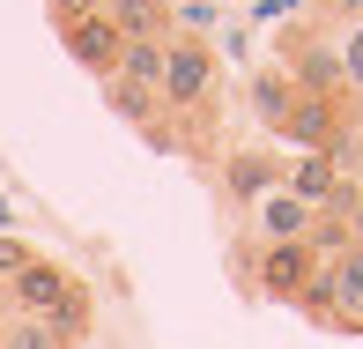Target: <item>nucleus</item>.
I'll use <instances>...</instances> for the list:
<instances>
[{"label": "nucleus", "mask_w": 363, "mask_h": 349, "mask_svg": "<svg viewBox=\"0 0 363 349\" xmlns=\"http://www.w3.org/2000/svg\"><path fill=\"white\" fill-rule=\"evenodd\" d=\"M311 282H319V253H311L304 238H296V245H267V253H259V290H267V297L296 305Z\"/></svg>", "instance_id": "obj_5"}, {"label": "nucleus", "mask_w": 363, "mask_h": 349, "mask_svg": "<svg viewBox=\"0 0 363 349\" xmlns=\"http://www.w3.org/2000/svg\"><path fill=\"white\" fill-rule=\"evenodd\" d=\"M0 349H60V335L45 320H15L8 312V320H0Z\"/></svg>", "instance_id": "obj_14"}, {"label": "nucleus", "mask_w": 363, "mask_h": 349, "mask_svg": "<svg viewBox=\"0 0 363 349\" xmlns=\"http://www.w3.org/2000/svg\"><path fill=\"white\" fill-rule=\"evenodd\" d=\"M163 112H208V97H216V53H208L201 38H178L171 30V60H163Z\"/></svg>", "instance_id": "obj_3"}, {"label": "nucleus", "mask_w": 363, "mask_h": 349, "mask_svg": "<svg viewBox=\"0 0 363 349\" xmlns=\"http://www.w3.org/2000/svg\"><path fill=\"white\" fill-rule=\"evenodd\" d=\"M8 312L15 320H45L60 335V349H74L89 335V290H82L60 260H30V268L8 282Z\"/></svg>", "instance_id": "obj_1"}, {"label": "nucleus", "mask_w": 363, "mask_h": 349, "mask_svg": "<svg viewBox=\"0 0 363 349\" xmlns=\"http://www.w3.org/2000/svg\"><path fill=\"white\" fill-rule=\"evenodd\" d=\"M289 104H296V82H289L282 68H267V75L252 82V112H259L267 127H282V119H289Z\"/></svg>", "instance_id": "obj_12"}, {"label": "nucleus", "mask_w": 363, "mask_h": 349, "mask_svg": "<svg viewBox=\"0 0 363 349\" xmlns=\"http://www.w3.org/2000/svg\"><path fill=\"white\" fill-rule=\"evenodd\" d=\"M163 60H171V38H134L119 53V82H141V90H163Z\"/></svg>", "instance_id": "obj_11"}, {"label": "nucleus", "mask_w": 363, "mask_h": 349, "mask_svg": "<svg viewBox=\"0 0 363 349\" xmlns=\"http://www.w3.org/2000/svg\"><path fill=\"white\" fill-rule=\"evenodd\" d=\"M30 260H38V253H30L23 238H8V230H0V290H8V282H15V275L30 268Z\"/></svg>", "instance_id": "obj_16"}, {"label": "nucleus", "mask_w": 363, "mask_h": 349, "mask_svg": "<svg viewBox=\"0 0 363 349\" xmlns=\"http://www.w3.org/2000/svg\"><path fill=\"white\" fill-rule=\"evenodd\" d=\"M104 23L119 30L126 45L134 38H171V8H163V0H104Z\"/></svg>", "instance_id": "obj_9"}, {"label": "nucleus", "mask_w": 363, "mask_h": 349, "mask_svg": "<svg viewBox=\"0 0 363 349\" xmlns=\"http://www.w3.org/2000/svg\"><path fill=\"white\" fill-rule=\"evenodd\" d=\"M319 15H334V23L349 30V23H363V0H319Z\"/></svg>", "instance_id": "obj_18"}, {"label": "nucleus", "mask_w": 363, "mask_h": 349, "mask_svg": "<svg viewBox=\"0 0 363 349\" xmlns=\"http://www.w3.org/2000/svg\"><path fill=\"white\" fill-rule=\"evenodd\" d=\"M60 45H67V60H74V68H89L96 82L119 75V53H126V38L104 23V15H89V23H67V30H60Z\"/></svg>", "instance_id": "obj_6"}, {"label": "nucleus", "mask_w": 363, "mask_h": 349, "mask_svg": "<svg viewBox=\"0 0 363 349\" xmlns=\"http://www.w3.org/2000/svg\"><path fill=\"white\" fill-rule=\"evenodd\" d=\"M296 305L311 312L319 327H341V335H363V245H349L341 260H326L319 282H311Z\"/></svg>", "instance_id": "obj_2"}, {"label": "nucleus", "mask_w": 363, "mask_h": 349, "mask_svg": "<svg viewBox=\"0 0 363 349\" xmlns=\"http://www.w3.org/2000/svg\"><path fill=\"white\" fill-rule=\"evenodd\" d=\"M334 60H341V82H349V97H363V23H349V30H341Z\"/></svg>", "instance_id": "obj_15"}, {"label": "nucleus", "mask_w": 363, "mask_h": 349, "mask_svg": "<svg viewBox=\"0 0 363 349\" xmlns=\"http://www.w3.org/2000/svg\"><path fill=\"white\" fill-rule=\"evenodd\" d=\"M289 193H296L311 215H319V201H326V208L349 201V186H341V163H334V156H304V163L289 171Z\"/></svg>", "instance_id": "obj_7"}, {"label": "nucleus", "mask_w": 363, "mask_h": 349, "mask_svg": "<svg viewBox=\"0 0 363 349\" xmlns=\"http://www.w3.org/2000/svg\"><path fill=\"white\" fill-rule=\"evenodd\" d=\"M52 8V23L67 30V23H89V15H104V0H45Z\"/></svg>", "instance_id": "obj_17"}, {"label": "nucleus", "mask_w": 363, "mask_h": 349, "mask_svg": "<svg viewBox=\"0 0 363 349\" xmlns=\"http://www.w3.org/2000/svg\"><path fill=\"white\" fill-rule=\"evenodd\" d=\"M334 163H341V186H349V193H363V119H349V127H341Z\"/></svg>", "instance_id": "obj_13"}, {"label": "nucleus", "mask_w": 363, "mask_h": 349, "mask_svg": "<svg viewBox=\"0 0 363 349\" xmlns=\"http://www.w3.org/2000/svg\"><path fill=\"white\" fill-rule=\"evenodd\" d=\"M304 230H311V208L296 201L289 186L282 193H259V238H267V245H296Z\"/></svg>", "instance_id": "obj_8"}, {"label": "nucleus", "mask_w": 363, "mask_h": 349, "mask_svg": "<svg viewBox=\"0 0 363 349\" xmlns=\"http://www.w3.org/2000/svg\"><path fill=\"white\" fill-rule=\"evenodd\" d=\"M104 104L119 112V119H134V127H148V134L163 141V97H156V90H141V82H119V75H111V82H104Z\"/></svg>", "instance_id": "obj_10"}, {"label": "nucleus", "mask_w": 363, "mask_h": 349, "mask_svg": "<svg viewBox=\"0 0 363 349\" xmlns=\"http://www.w3.org/2000/svg\"><path fill=\"white\" fill-rule=\"evenodd\" d=\"M282 75H289L304 97H326V104H341V97H349V82H341V60H334V45H319L311 30H289V38H282Z\"/></svg>", "instance_id": "obj_4"}]
</instances>
